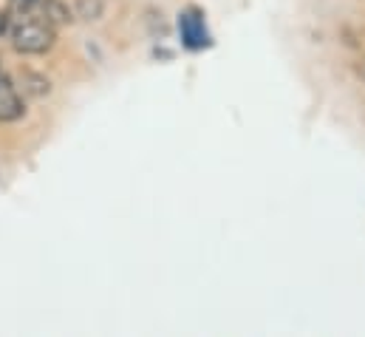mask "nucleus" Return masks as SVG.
Here are the masks:
<instances>
[{
	"instance_id": "obj_1",
	"label": "nucleus",
	"mask_w": 365,
	"mask_h": 337,
	"mask_svg": "<svg viewBox=\"0 0 365 337\" xmlns=\"http://www.w3.org/2000/svg\"><path fill=\"white\" fill-rule=\"evenodd\" d=\"M9 37H11L14 51H20V54H46V51H51L54 40H57V29L37 9L17 11V17H11Z\"/></svg>"
},
{
	"instance_id": "obj_2",
	"label": "nucleus",
	"mask_w": 365,
	"mask_h": 337,
	"mask_svg": "<svg viewBox=\"0 0 365 337\" xmlns=\"http://www.w3.org/2000/svg\"><path fill=\"white\" fill-rule=\"evenodd\" d=\"M23 114H26V105H23L20 91L9 77L0 74V122H17Z\"/></svg>"
},
{
	"instance_id": "obj_3",
	"label": "nucleus",
	"mask_w": 365,
	"mask_h": 337,
	"mask_svg": "<svg viewBox=\"0 0 365 337\" xmlns=\"http://www.w3.org/2000/svg\"><path fill=\"white\" fill-rule=\"evenodd\" d=\"M179 29H182L184 43H187L190 49H201V46H207V29H204V20H201L195 11L182 14Z\"/></svg>"
},
{
	"instance_id": "obj_4",
	"label": "nucleus",
	"mask_w": 365,
	"mask_h": 337,
	"mask_svg": "<svg viewBox=\"0 0 365 337\" xmlns=\"http://www.w3.org/2000/svg\"><path fill=\"white\" fill-rule=\"evenodd\" d=\"M37 11H40L54 29H57V26H68V23L74 20V11H71L63 0H40Z\"/></svg>"
},
{
	"instance_id": "obj_5",
	"label": "nucleus",
	"mask_w": 365,
	"mask_h": 337,
	"mask_svg": "<svg viewBox=\"0 0 365 337\" xmlns=\"http://www.w3.org/2000/svg\"><path fill=\"white\" fill-rule=\"evenodd\" d=\"M102 11H105V3L102 0H77V9H74V14L83 17V20H88V23L99 20Z\"/></svg>"
},
{
	"instance_id": "obj_6",
	"label": "nucleus",
	"mask_w": 365,
	"mask_h": 337,
	"mask_svg": "<svg viewBox=\"0 0 365 337\" xmlns=\"http://www.w3.org/2000/svg\"><path fill=\"white\" fill-rule=\"evenodd\" d=\"M11 3H14L17 11H34L40 6V0H11Z\"/></svg>"
},
{
	"instance_id": "obj_7",
	"label": "nucleus",
	"mask_w": 365,
	"mask_h": 337,
	"mask_svg": "<svg viewBox=\"0 0 365 337\" xmlns=\"http://www.w3.org/2000/svg\"><path fill=\"white\" fill-rule=\"evenodd\" d=\"M9 26H11V11H0V37L9 34Z\"/></svg>"
}]
</instances>
